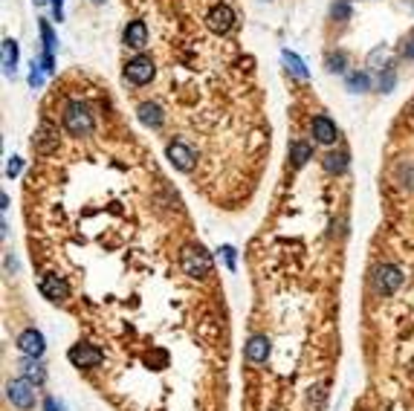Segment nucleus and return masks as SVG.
<instances>
[{"label": "nucleus", "instance_id": "6e6552de", "mask_svg": "<svg viewBox=\"0 0 414 411\" xmlns=\"http://www.w3.org/2000/svg\"><path fill=\"white\" fill-rule=\"evenodd\" d=\"M206 27L214 32V35H226L232 27H235V12L229 4H217L209 15H206Z\"/></svg>", "mask_w": 414, "mask_h": 411}, {"label": "nucleus", "instance_id": "5701e85b", "mask_svg": "<svg viewBox=\"0 0 414 411\" xmlns=\"http://www.w3.org/2000/svg\"><path fill=\"white\" fill-rule=\"evenodd\" d=\"M330 18L333 20H351V4H348V0H333Z\"/></svg>", "mask_w": 414, "mask_h": 411}, {"label": "nucleus", "instance_id": "7c9ffc66", "mask_svg": "<svg viewBox=\"0 0 414 411\" xmlns=\"http://www.w3.org/2000/svg\"><path fill=\"white\" fill-rule=\"evenodd\" d=\"M44 411H61V405H58L53 397H46V400H44Z\"/></svg>", "mask_w": 414, "mask_h": 411}, {"label": "nucleus", "instance_id": "9d476101", "mask_svg": "<svg viewBox=\"0 0 414 411\" xmlns=\"http://www.w3.org/2000/svg\"><path fill=\"white\" fill-rule=\"evenodd\" d=\"M165 157H168V162H172L177 171H191L194 168V151L188 148L186 142H168V148H165Z\"/></svg>", "mask_w": 414, "mask_h": 411}, {"label": "nucleus", "instance_id": "dca6fc26", "mask_svg": "<svg viewBox=\"0 0 414 411\" xmlns=\"http://www.w3.org/2000/svg\"><path fill=\"white\" fill-rule=\"evenodd\" d=\"M266 356H270V339H266V336H252V339L247 342V359L250 362H266Z\"/></svg>", "mask_w": 414, "mask_h": 411}, {"label": "nucleus", "instance_id": "b1692460", "mask_svg": "<svg viewBox=\"0 0 414 411\" xmlns=\"http://www.w3.org/2000/svg\"><path fill=\"white\" fill-rule=\"evenodd\" d=\"M41 38H44V53H53L56 50V35H53L50 20H41Z\"/></svg>", "mask_w": 414, "mask_h": 411}, {"label": "nucleus", "instance_id": "473e14b6", "mask_svg": "<svg viewBox=\"0 0 414 411\" xmlns=\"http://www.w3.org/2000/svg\"><path fill=\"white\" fill-rule=\"evenodd\" d=\"M0 209H4V211L9 209V195H0Z\"/></svg>", "mask_w": 414, "mask_h": 411}, {"label": "nucleus", "instance_id": "39448f33", "mask_svg": "<svg viewBox=\"0 0 414 411\" xmlns=\"http://www.w3.org/2000/svg\"><path fill=\"white\" fill-rule=\"evenodd\" d=\"M154 76H157V67H154V61L148 56H136V58H131L125 64V79L131 84H148Z\"/></svg>", "mask_w": 414, "mask_h": 411}, {"label": "nucleus", "instance_id": "ddd939ff", "mask_svg": "<svg viewBox=\"0 0 414 411\" xmlns=\"http://www.w3.org/2000/svg\"><path fill=\"white\" fill-rule=\"evenodd\" d=\"M136 116H139V122L145 125V128H162V122H165V113H162V107L160 105H154V102H145V105H139V110H136Z\"/></svg>", "mask_w": 414, "mask_h": 411}, {"label": "nucleus", "instance_id": "7ed1b4c3", "mask_svg": "<svg viewBox=\"0 0 414 411\" xmlns=\"http://www.w3.org/2000/svg\"><path fill=\"white\" fill-rule=\"evenodd\" d=\"M6 397H9V403H12L15 408H20V411L35 408V382H30L27 377L12 379V382L6 385Z\"/></svg>", "mask_w": 414, "mask_h": 411}, {"label": "nucleus", "instance_id": "f257e3e1", "mask_svg": "<svg viewBox=\"0 0 414 411\" xmlns=\"http://www.w3.org/2000/svg\"><path fill=\"white\" fill-rule=\"evenodd\" d=\"M64 128L72 136H87L93 133V113L84 102H70L64 107Z\"/></svg>", "mask_w": 414, "mask_h": 411}, {"label": "nucleus", "instance_id": "4be33fe9", "mask_svg": "<svg viewBox=\"0 0 414 411\" xmlns=\"http://www.w3.org/2000/svg\"><path fill=\"white\" fill-rule=\"evenodd\" d=\"M345 64H348L345 53H328V58H325L328 72H345Z\"/></svg>", "mask_w": 414, "mask_h": 411}, {"label": "nucleus", "instance_id": "a211bd4d", "mask_svg": "<svg viewBox=\"0 0 414 411\" xmlns=\"http://www.w3.org/2000/svg\"><path fill=\"white\" fill-rule=\"evenodd\" d=\"M325 171L328 174H345L348 171V154L345 151H333L325 157Z\"/></svg>", "mask_w": 414, "mask_h": 411}, {"label": "nucleus", "instance_id": "20e7f679", "mask_svg": "<svg viewBox=\"0 0 414 411\" xmlns=\"http://www.w3.org/2000/svg\"><path fill=\"white\" fill-rule=\"evenodd\" d=\"M371 281H374V289L380 296H392L403 284V273L394 267V263H380V267L374 270V275H371Z\"/></svg>", "mask_w": 414, "mask_h": 411}, {"label": "nucleus", "instance_id": "9b49d317", "mask_svg": "<svg viewBox=\"0 0 414 411\" xmlns=\"http://www.w3.org/2000/svg\"><path fill=\"white\" fill-rule=\"evenodd\" d=\"M41 296L50 301H67L70 299V284L58 275H44L41 278Z\"/></svg>", "mask_w": 414, "mask_h": 411}, {"label": "nucleus", "instance_id": "1a4fd4ad", "mask_svg": "<svg viewBox=\"0 0 414 411\" xmlns=\"http://www.w3.org/2000/svg\"><path fill=\"white\" fill-rule=\"evenodd\" d=\"M18 351L23 356H32V359H41L44 351H46V342H44V333L35 330V327H27L20 336H18Z\"/></svg>", "mask_w": 414, "mask_h": 411}, {"label": "nucleus", "instance_id": "2eb2a0df", "mask_svg": "<svg viewBox=\"0 0 414 411\" xmlns=\"http://www.w3.org/2000/svg\"><path fill=\"white\" fill-rule=\"evenodd\" d=\"M18 368H20V377H27V379H30V382H35V385H41V382L46 379L44 365H41L38 359H32V356H23Z\"/></svg>", "mask_w": 414, "mask_h": 411}, {"label": "nucleus", "instance_id": "f8f14e48", "mask_svg": "<svg viewBox=\"0 0 414 411\" xmlns=\"http://www.w3.org/2000/svg\"><path fill=\"white\" fill-rule=\"evenodd\" d=\"M122 41H125V46H131V50H142V46L148 44V27H145V20H131L125 32H122Z\"/></svg>", "mask_w": 414, "mask_h": 411}, {"label": "nucleus", "instance_id": "aec40b11", "mask_svg": "<svg viewBox=\"0 0 414 411\" xmlns=\"http://www.w3.org/2000/svg\"><path fill=\"white\" fill-rule=\"evenodd\" d=\"M310 157H313V148H310L307 142H293V145H290V159H293L296 168H302Z\"/></svg>", "mask_w": 414, "mask_h": 411}, {"label": "nucleus", "instance_id": "4468645a", "mask_svg": "<svg viewBox=\"0 0 414 411\" xmlns=\"http://www.w3.org/2000/svg\"><path fill=\"white\" fill-rule=\"evenodd\" d=\"M313 136H316V142H322V145H333L339 131H336V125L330 122L328 116H316L313 119Z\"/></svg>", "mask_w": 414, "mask_h": 411}, {"label": "nucleus", "instance_id": "f03ea898", "mask_svg": "<svg viewBox=\"0 0 414 411\" xmlns=\"http://www.w3.org/2000/svg\"><path fill=\"white\" fill-rule=\"evenodd\" d=\"M180 263H183V273L191 278H206L212 273V258L203 247H186L180 255Z\"/></svg>", "mask_w": 414, "mask_h": 411}, {"label": "nucleus", "instance_id": "6ab92c4d", "mask_svg": "<svg viewBox=\"0 0 414 411\" xmlns=\"http://www.w3.org/2000/svg\"><path fill=\"white\" fill-rule=\"evenodd\" d=\"M345 87L351 90V93H365L371 87V79H368V72H348V79H345Z\"/></svg>", "mask_w": 414, "mask_h": 411}, {"label": "nucleus", "instance_id": "72a5a7b5", "mask_svg": "<svg viewBox=\"0 0 414 411\" xmlns=\"http://www.w3.org/2000/svg\"><path fill=\"white\" fill-rule=\"evenodd\" d=\"M93 4H105V0H93Z\"/></svg>", "mask_w": 414, "mask_h": 411}, {"label": "nucleus", "instance_id": "423d86ee", "mask_svg": "<svg viewBox=\"0 0 414 411\" xmlns=\"http://www.w3.org/2000/svg\"><path fill=\"white\" fill-rule=\"evenodd\" d=\"M70 362L76 368H99L102 365V359H105V353L96 348V345H87V342H82V345H72L70 348Z\"/></svg>", "mask_w": 414, "mask_h": 411}, {"label": "nucleus", "instance_id": "412c9836", "mask_svg": "<svg viewBox=\"0 0 414 411\" xmlns=\"http://www.w3.org/2000/svg\"><path fill=\"white\" fill-rule=\"evenodd\" d=\"M281 58H284V64H287V70L293 72L296 79H307V67H304V61L296 56V53H290V50H284L281 53Z\"/></svg>", "mask_w": 414, "mask_h": 411}, {"label": "nucleus", "instance_id": "c85d7f7f", "mask_svg": "<svg viewBox=\"0 0 414 411\" xmlns=\"http://www.w3.org/2000/svg\"><path fill=\"white\" fill-rule=\"evenodd\" d=\"M145 362H148V365H160V368H162V365H165V353H162V351H157L154 356L148 353V359H145Z\"/></svg>", "mask_w": 414, "mask_h": 411}, {"label": "nucleus", "instance_id": "a878e982", "mask_svg": "<svg viewBox=\"0 0 414 411\" xmlns=\"http://www.w3.org/2000/svg\"><path fill=\"white\" fill-rule=\"evenodd\" d=\"M394 81H397L394 70H392V67H385V76H380V90H382V93H388V90L394 87Z\"/></svg>", "mask_w": 414, "mask_h": 411}, {"label": "nucleus", "instance_id": "0eeeda50", "mask_svg": "<svg viewBox=\"0 0 414 411\" xmlns=\"http://www.w3.org/2000/svg\"><path fill=\"white\" fill-rule=\"evenodd\" d=\"M32 148L38 154H53L58 148V128L53 122H46V119H41V125L32 133Z\"/></svg>", "mask_w": 414, "mask_h": 411}, {"label": "nucleus", "instance_id": "c756f323", "mask_svg": "<svg viewBox=\"0 0 414 411\" xmlns=\"http://www.w3.org/2000/svg\"><path fill=\"white\" fill-rule=\"evenodd\" d=\"M53 4V15H56V20H64V0H50Z\"/></svg>", "mask_w": 414, "mask_h": 411}, {"label": "nucleus", "instance_id": "cd10ccee", "mask_svg": "<svg viewBox=\"0 0 414 411\" xmlns=\"http://www.w3.org/2000/svg\"><path fill=\"white\" fill-rule=\"evenodd\" d=\"M221 255H224V261H226V267L229 270H235V247H221Z\"/></svg>", "mask_w": 414, "mask_h": 411}, {"label": "nucleus", "instance_id": "bb28decb", "mask_svg": "<svg viewBox=\"0 0 414 411\" xmlns=\"http://www.w3.org/2000/svg\"><path fill=\"white\" fill-rule=\"evenodd\" d=\"M20 168H23V159H20V157H12L9 165H6V174H9V177H18Z\"/></svg>", "mask_w": 414, "mask_h": 411}, {"label": "nucleus", "instance_id": "f704fd0d", "mask_svg": "<svg viewBox=\"0 0 414 411\" xmlns=\"http://www.w3.org/2000/svg\"><path fill=\"white\" fill-rule=\"evenodd\" d=\"M411 116H414V105H411Z\"/></svg>", "mask_w": 414, "mask_h": 411}, {"label": "nucleus", "instance_id": "393cba45", "mask_svg": "<svg viewBox=\"0 0 414 411\" xmlns=\"http://www.w3.org/2000/svg\"><path fill=\"white\" fill-rule=\"evenodd\" d=\"M41 84H44V67L32 61V70H30V87H32V90H38Z\"/></svg>", "mask_w": 414, "mask_h": 411}, {"label": "nucleus", "instance_id": "f3484780", "mask_svg": "<svg viewBox=\"0 0 414 411\" xmlns=\"http://www.w3.org/2000/svg\"><path fill=\"white\" fill-rule=\"evenodd\" d=\"M0 56H4V72L6 76H15V70H18V41L6 38L4 46H0Z\"/></svg>", "mask_w": 414, "mask_h": 411}, {"label": "nucleus", "instance_id": "2f4dec72", "mask_svg": "<svg viewBox=\"0 0 414 411\" xmlns=\"http://www.w3.org/2000/svg\"><path fill=\"white\" fill-rule=\"evenodd\" d=\"M403 56H406V58H414V38H408V41H406V46H403Z\"/></svg>", "mask_w": 414, "mask_h": 411}, {"label": "nucleus", "instance_id": "c9c22d12", "mask_svg": "<svg viewBox=\"0 0 414 411\" xmlns=\"http://www.w3.org/2000/svg\"><path fill=\"white\" fill-rule=\"evenodd\" d=\"M411 371H414V362H411Z\"/></svg>", "mask_w": 414, "mask_h": 411}]
</instances>
